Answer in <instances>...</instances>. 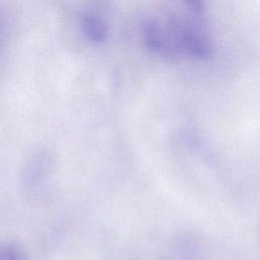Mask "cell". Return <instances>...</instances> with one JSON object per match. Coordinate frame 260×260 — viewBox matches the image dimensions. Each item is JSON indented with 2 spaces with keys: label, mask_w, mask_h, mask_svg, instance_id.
Wrapping results in <instances>:
<instances>
[{
  "label": "cell",
  "mask_w": 260,
  "mask_h": 260,
  "mask_svg": "<svg viewBox=\"0 0 260 260\" xmlns=\"http://www.w3.org/2000/svg\"><path fill=\"white\" fill-rule=\"evenodd\" d=\"M52 170V156L47 151L41 150L27 160L21 174V186L27 198L37 200L45 196Z\"/></svg>",
  "instance_id": "obj_1"
},
{
  "label": "cell",
  "mask_w": 260,
  "mask_h": 260,
  "mask_svg": "<svg viewBox=\"0 0 260 260\" xmlns=\"http://www.w3.org/2000/svg\"><path fill=\"white\" fill-rule=\"evenodd\" d=\"M81 29L85 38L93 44H102L108 39L107 24L99 16L91 13H85L81 17Z\"/></svg>",
  "instance_id": "obj_2"
},
{
  "label": "cell",
  "mask_w": 260,
  "mask_h": 260,
  "mask_svg": "<svg viewBox=\"0 0 260 260\" xmlns=\"http://www.w3.org/2000/svg\"><path fill=\"white\" fill-rule=\"evenodd\" d=\"M0 260H29L22 248L13 243L0 244Z\"/></svg>",
  "instance_id": "obj_3"
},
{
  "label": "cell",
  "mask_w": 260,
  "mask_h": 260,
  "mask_svg": "<svg viewBox=\"0 0 260 260\" xmlns=\"http://www.w3.org/2000/svg\"><path fill=\"white\" fill-rule=\"evenodd\" d=\"M186 9L195 16L204 17L205 10H206V4L205 0H180Z\"/></svg>",
  "instance_id": "obj_4"
}]
</instances>
